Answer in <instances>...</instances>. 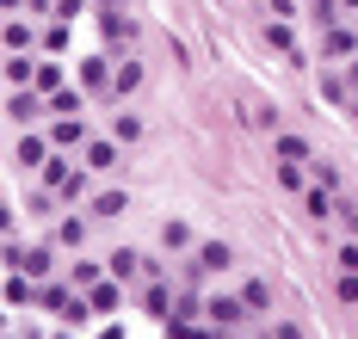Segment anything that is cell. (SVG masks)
Instances as JSON below:
<instances>
[{
    "mask_svg": "<svg viewBox=\"0 0 358 339\" xmlns=\"http://www.w3.org/2000/svg\"><path fill=\"white\" fill-rule=\"evenodd\" d=\"M229 265H235L229 241H198V247H192V259L179 265V278H185V284H204L210 271H229Z\"/></svg>",
    "mask_w": 358,
    "mask_h": 339,
    "instance_id": "cell-1",
    "label": "cell"
},
{
    "mask_svg": "<svg viewBox=\"0 0 358 339\" xmlns=\"http://www.w3.org/2000/svg\"><path fill=\"white\" fill-rule=\"evenodd\" d=\"M99 43H106V56L111 62H124L130 50H136V19L117 6V13H99Z\"/></svg>",
    "mask_w": 358,
    "mask_h": 339,
    "instance_id": "cell-2",
    "label": "cell"
},
{
    "mask_svg": "<svg viewBox=\"0 0 358 339\" xmlns=\"http://www.w3.org/2000/svg\"><path fill=\"white\" fill-rule=\"evenodd\" d=\"M204 321H210L216 333H241L253 321V308L241 302V290H235V296H204Z\"/></svg>",
    "mask_w": 358,
    "mask_h": 339,
    "instance_id": "cell-3",
    "label": "cell"
},
{
    "mask_svg": "<svg viewBox=\"0 0 358 339\" xmlns=\"http://www.w3.org/2000/svg\"><path fill=\"white\" fill-rule=\"evenodd\" d=\"M74 80H80L93 99H117V86H111V80H117V62H111L106 50H99V56H87V62L74 68Z\"/></svg>",
    "mask_w": 358,
    "mask_h": 339,
    "instance_id": "cell-4",
    "label": "cell"
},
{
    "mask_svg": "<svg viewBox=\"0 0 358 339\" xmlns=\"http://www.w3.org/2000/svg\"><path fill=\"white\" fill-rule=\"evenodd\" d=\"M322 56H327V62H352V56H358V25H352V19L322 25Z\"/></svg>",
    "mask_w": 358,
    "mask_h": 339,
    "instance_id": "cell-5",
    "label": "cell"
},
{
    "mask_svg": "<svg viewBox=\"0 0 358 339\" xmlns=\"http://www.w3.org/2000/svg\"><path fill=\"white\" fill-rule=\"evenodd\" d=\"M50 154H56V142H50V130H43V136H19L13 160H19V167H31V173H43V167H50Z\"/></svg>",
    "mask_w": 358,
    "mask_h": 339,
    "instance_id": "cell-6",
    "label": "cell"
},
{
    "mask_svg": "<svg viewBox=\"0 0 358 339\" xmlns=\"http://www.w3.org/2000/svg\"><path fill=\"white\" fill-rule=\"evenodd\" d=\"M117 154H124V142H117V136H87L80 160H87L93 173H111V167H117Z\"/></svg>",
    "mask_w": 358,
    "mask_h": 339,
    "instance_id": "cell-7",
    "label": "cell"
},
{
    "mask_svg": "<svg viewBox=\"0 0 358 339\" xmlns=\"http://www.w3.org/2000/svg\"><path fill=\"white\" fill-rule=\"evenodd\" d=\"M124 204H130V197H124L117 186H93V197H87V216H93V223H111V216H124Z\"/></svg>",
    "mask_w": 358,
    "mask_h": 339,
    "instance_id": "cell-8",
    "label": "cell"
},
{
    "mask_svg": "<svg viewBox=\"0 0 358 339\" xmlns=\"http://www.w3.org/2000/svg\"><path fill=\"white\" fill-rule=\"evenodd\" d=\"M43 130H50V142H56V149H87V136H93V130H87V117H56V123H43Z\"/></svg>",
    "mask_w": 358,
    "mask_h": 339,
    "instance_id": "cell-9",
    "label": "cell"
},
{
    "mask_svg": "<svg viewBox=\"0 0 358 339\" xmlns=\"http://www.w3.org/2000/svg\"><path fill=\"white\" fill-rule=\"evenodd\" d=\"M87 241H93V216H62V223H56V247L80 253Z\"/></svg>",
    "mask_w": 358,
    "mask_h": 339,
    "instance_id": "cell-10",
    "label": "cell"
},
{
    "mask_svg": "<svg viewBox=\"0 0 358 339\" xmlns=\"http://www.w3.org/2000/svg\"><path fill=\"white\" fill-rule=\"evenodd\" d=\"M87 302H93V315H117V302H124V278H99L93 290H87Z\"/></svg>",
    "mask_w": 358,
    "mask_h": 339,
    "instance_id": "cell-11",
    "label": "cell"
},
{
    "mask_svg": "<svg viewBox=\"0 0 358 339\" xmlns=\"http://www.w3.org/2000/svg\"><path fill=\"white\" fill-rule=\"evenodd\" d=\"M87 99H93V93H87L80 80H69L62 93H50V117H80V105H87Z\"/></svg>",
    "mask_w": 358,
    "mask_h": 339,
    "instance_id": "cell-12",
    "label": "cell"
},
{
    "mask_svg": "<svg viewBox=\"0 0 358 339\" xmlns=\"http://www.w3.org/2000/svg\"><path fill=\"white\" fill-rule=\"evenodd\" d=\"M106 265H111V278H124V284H130V278H148V259L136 253V247H117Z\"/></svg>",
    "mask_w": 358,
    "mask_h": 339,
    "instance_id": "cell-13",
    "label": "cell"
},
{
    "mask_svg": "<svg viewBox=\"0 0 358 339\" xmlns=\"http://www.w3.org/2000/svg\"><path fill=\"white\" fill-rule=\"evenodd\" d=\"M143 80H148V68L136 62V56H124V62H117V80H111V86H117V99H130V93H143Z\"/></svg>",
    "mask_w": 358,
    "mask_h": 339,
    "instance_id": "cell-14",
    "label": "cell"
},
{
    "mask_svg": "<svg viewBox=\"0 0 358 339\" xmlns=\"http://www.w3.org/2000/svg\"><path fill=\"white\" fill-rule=\"evenodd\" d=\"M31 80H37L31 50H6V86H31Z\"/></svg>",
    "mask_w": 358,
    "mask_h": 339,
    "instance_id": "cell-15",
    "label": "cell"
},
{
    "mask_svg": "<svg viewBox=\"0 0 358 339\" xmlns=\"http://www.w3.org/2000/svg\"><path fill=\"white\" fill-rule=\"evenodd\" d=\"M37 50H43V56H62V50H69V19L37 25Z\"/></svg>",
    "mask_w": 358,
    "mask_h": 339,
    "instance_id": "cell-16",
    "label": "cell"
},
{
    "mask_svg": "<svg viewBox=\"0 0 358 339\" xmlns=\"http://www.w3.org/2000/svg\"><path fill=\"white\" fill-rule=\"evenodd\" d=\"M31 86L43 93V99H50V93H62V86H69V68L50 56V62H37V80H31Z\"/></svg>",
    "mask_w": 358,
    "mask_h": 339,
    "instance_id": "cell-17",
    "label": "cell"
},
{
    "mask_svg": "<svg viewBox=\"0 0 358 339\" xmlns=\"http://www.w3.org/2000/svg\"><path fill=\"white\" fill-rule=\"evenodd\" d=\"M266 43H272L278 56H290V62H303V43L290 38V25H285V19H272V25H266Z\"/></svg>",
    "mask_w": 358,
    "mask_h": 339,
    "instance_id": "cell-18",
    "label": "cell"
},
{
    "mask_svg": "<svg viewBox=\"0 0 358 339\" xmlns=\"http://www.w3.org/2000/svg\"><path fill=\"white\" fill-rule=\"evenodd\" d=\"M25 271H31L37 284H43V278H50V271H56V241H37L31 253H25Z\"/></svg>",
    "mask_w": 358,
    "mask_h": 339,
    "instance_id": "cell-19",
    "label": "cell"
},
{
    "mask_svg": "<svg viewBox=\"0 0 358 339\" xmlns=\"http://www.w3.org/2000/svg\"><path fill=\"white\" fill-rule=\"evenodd\" d=\"M6 50H37V25H25L19 13H6Z\"/></svg>",
    "mask_w": 358,
    "mask_h": 339,
    "instance_id": "cell-20",
    "label": "cell"
},
{
    "mask_svg": "<svg viewBox=\"0 0 358 339\" xmlns=\"http://www.w3.org/2000/svg\"><path fill=\"white\" fill-rule=\"evenodd\" d=\"M241 302H248L253 315H266V308H272V284H266V278H241Z\"/></svg>",
    "mask_w": 358,
    "mask_h": 339,
    "instance_id": "cell-21",
    "label": "cell"
},
{
    "mask_svg": "<svg viewBox=\"0 0 358 339\" xmlns=\"http://www.w3.org/2000/svg\"><path fill=\"white\" fill-rule=\"evenodd\" d=\"M111 136H117V142H143V136H148V123H143L136 112H117V117H111Z\"/></svg>",
    "mask_w": 358,
    "mask_h": 339,
    "instance_id": "cell-22",
    "label": "cell"
},
{
    "mask_svg": "<svg viewBox=\"0 0 358 339\" xmlns=\"http://www.w3.org/2000/svg\"><path fill=\"white\" fill-rule=\"evenodd\" d=\"M106 271H111V265H93V259H74V265H69V284H74V290H93V284H99V278H106Z\"/></svg>",
    "mask_w": 358,
    "mask_h": 339,
    "instance_id": "cell-23",
    "label": "cell"
},
{
    "mask_svg": "<svg viewBox=\"0 0 358 339\" xmlns=\"http://www.w3.org/2000/svg\"><path fill=\"white\" fill-rule=\"evenodd\" d=\"M278 186H285L290 197H303V191H309V173H303V160H278Z\"/></svg>",
    "mask_w": 358,
    "mask_h": 339,
    "instance_id": "cell-24",
    "label": "cell"
},
{
    "mask_svg": "<svg viewBox=\"0 0 358 339\" xmlns=\"http://www.w3.org/2000/svg\"><path fill=\"white\" fill-rule=\"evenodd\" d=\"M272 154H278V160H303V167H309V136H296V130H285Z\"/></svg>",
    "mask_w": 358,
    "mask_h": 339,
    "instance_id": "cell-25",
    "label": "cell"
},
{
    "mask_svg": "<svg viewBox=\"0 0 358 339\" xmlns=\"http://www.w3.org/2000/svg\"><path fill=\"white\" fill-rule=\"evenodd\" d=\"M322 99H327V105H352V86H346V75H322Z\"/></svg>",
    "mask_w": 358,
    "mask_h": 339,
    "instance_id": "cell-26",
    "label": "cell"
},
{
    "mask_svg": "<svg viewBox=\"0 0 358 339\" xmlns=\"http://www.w3.org/2000/svg\"><path fill=\"white\" fill-rule=\"evenodd\" d=\"M56 315H62V327H80V321L93 315V302H87V296H69L62 308H56Z\"/></svg>",
    "mask_w": 358,
    "mask_h": 339,
    "instance_id": "cell-27",
    "label": "cell"
},
{
    "mask_svg": "<svg viewBox=\"0 0 358 339\" xmlns=\"http://www.w3.org/2000/svg\"><path fill=\"white\" fill-rule=\"evenodd\" d=\"M309 13H315V25H334V19H346V6H340V0H309Z\"/></svg>",
    "mask_w": 358,
    "mask_h": 339,
    "instance_id": "cell-28",
    "label": "cell"
},
{
    "mask_svg": "<svg viewBox=\"0 0 358 339\" xmlns=\"http://www.w3.org/2000/svg\"><path fill=\"white\" fill-rule=\"evenodd\" d=\"M303 210H309V216L322 223L327 210H334V197H327V186H322V191H303Z\"/></svg>",
    "mask_w": 358,
    "mask_h": 339,
    "instance_id": "cell-29",
    "label": "cell"
},
{
    "mask_svg": "<svg viewBox=\"0 0 358 339\" xmlns=\"http://www.w3.org/2000/svg\"><path fill=\"white\" fill-rule=\"evenodd\" d=\"M161 241L167 247H192V223H161Z\"/></svg>",
    "mask_w": 358,
    "mask_h": 339,
    "instance_id": "cell-30",
    "label": "cell"
},
{
    "mask_svg": "<svg viewBox=\"0 0 358 339\" xmlns=\"http://www.w3.org/2000/svg\"><path fill=\"white\" fill-rule=\"evenodd\" d=\"M334 290H340V302H358V271H340V284H334Z\"/></svg>",
    "mask_w": 358,
    "mask_h": 339,
    "instance_id": "cell-31",
    "label": "cell"
},
{
    "mask_svg": "<svg viewBox=\"0 0 358 339\" xmlns=\"http://www.w3.org/2000/svg\"><path fill=\"white\" fill-rule=\"evenodd\" d=\"M179 339H229V333H216V327H192V321H185V327H173Z\"/></svg>",
    "mask_w": 358,
    "mask_h": 339,
    "instance_id": "cell-32",
    "label": "cell"
},
{
    "mask_svg": "<svg viewBox=\"0 0 358 339\" xmlns=\"http://www.w3.org/2000/svg\"><path fill=\"white\" fill-rule=\"evenodd\" d=\"M340 271H358V241H346V247H340Z\"/></svg>",
    "mask_w": 358,
    "mask_h": 339,
    "instance_id": "cell-33",
    "label": "cell"
},
{
    "mask_svg": "<svg viewBox=\"0 0 358 339\" xmlns=\"http://www.w3.org/2000/svg\"><path fill=\"white\" fill-rule=\"evenodd\" d=\"M272 339H303V327H296V321H278V327H272Z\"/></svg>",
    "mask_w": 358,
    "mask_h": 339,
    "instance_id": "cell-34",
    "label": "cell"
},
{
    "mask_svg": "<svg viewBox=\"0 0 358 339\" xmlns=\"http://www.w3.org/2000/svg\"><path fill=\"white\" fill-rule=\"evenodd\" d=\"M272 19H296V0H272Z\"/></svg>",
    "mask_w": 358,
    "mask_h": 339,
    "instance_id": "cell-35",
    "label": "cell"
},
{
    "mask_svg": "<svg viewBox=\"0 0 358 339\" xmlns=\"http://www.w3.org/2000/svg\"><path fill=\"white\" fill-rule=\"evenodd\" d=\"M80 6H87V0H56V19H74Z\"/></svg>",
    "mask_w": 358,
    "mask_h": 339,
    "instance_id": "cell-36",
    "label": "cell"
},
{
    "mask_svg": "<svg viewBox=\"0 0 358 339\" xmlns=\"http://www.w3.org/2000/svg\"><path fill=\"white\" fill-rule=\"evenodd\" d=\"M117 6H124V0H93V13H117Z\"/></svg>",
    "mask_w": 358,
    "mask_h": 339,
    "instance_id": "cell-37",
    "label": "cell"
},
{
    "mask_svg": "<svg viewBox=\"0 0 358 339\" xmlns=\"http://www.w3.org/2000/svg\"><path fill=\"white\" fill-rule=\"evenodd\" d=\"M340 6H346V13H358V0H340Z\"/></svg>",
    "mask_w": 358,
    "mask_h": 339,
    "instance_id": "cell-38",
    "label": "cell"
},
{
    "mask_svg": "<svg viewBox=\"0 0 358 339\" xmlns=\"http://www.w3.org/2000/svg\"><path fill=\"white\" fill-rule=\"evenodd\" d=\"M56 339H69V333H56Z\"/></svg>",
    "mask_w": 358,
    "mask_h": 339,
    "instance_id": "cell-39",
    "label": "cell"
},
{
    "mask_svg": "<svg viewBox=\"0 0 358 339\" xmlns=\"http://www.w3.org/2000/svg\"><path fill=\"white\" fill-rule=\"evenodd\" d=\"M229 339H241V333H229Z\"/></svg>",
    "mask_w": 358,
    "mask_h": 339,
    "instance_id": "cell-40",
    "label": "cell"
}]
</instances>
